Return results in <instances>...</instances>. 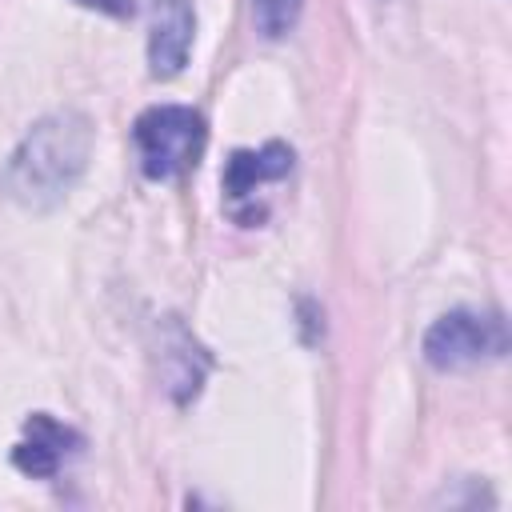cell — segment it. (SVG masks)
<instances>
[{
	"mask_svg": "<svg viewBox=\"0 0 512 512\" xmlns=\"http://www.w3.org/2000/svg\"><path fill=\"white\" fill-rule=\"evenodd\" d=\"M288 172H292V148L288 144H276L272 140L264 148H240V152H232V160L224 168V200H228V212L240 224H260L264 212H260L256 196L268 184H280Z\"/></svg>",
	"mask_w": 512,
	"mask_h": 512,
	"instance_id": "cell-4",
	"label": "cell"
},
{
	"mask_svg": "<svg viewBox=\"0 0 512 512\" xmlns=\"http://www.w3.org/2000/svg\"><path fill=\"white\" fill-rule=\"evenodd\" d=\"M80 444H84V440H80L76 428L60 424V420L48 416V412H32V416L24 420V436H20L16 448H12V464H16L20 472L44 480V476H56V472L64 468V460L80 452Z\"/></svg>",
	"mask_w": 512,
	"mask_h": 512,
	"instance_id": "cell-6",
	"label": "cell"
},
{
	"mask_svg": "<svg viewBox=\"0 0 512 512\" xmlns=\"http://www.w3.org/2000/svg\"><path fill=\"white\" fill-rule=\"evenodd\" d=\"M504 352H508V328L500 312L456 308V312H444L424 332V360L440 372L472 368L480 360H500Z\"/></svg>",
	"mask_w": 512,
	"mask_h": 512,
	"instance_id": "cell-3",
	"label": "cell"
},
{
	"mask_svg": "<svg viewBox=\"0 0 512 512\" xmlns=\"http://www.w3.org/2000/svg\"><path fill=\"white\" fill-rule=\"evenodd\" d=\"M92 140V120L76 108L40 116L0 168V196L28 212L56 208L88 172Z\"/></svg>",
	"mask_w": 512,
	"mask_h": 512,
	"instance_id": "cell-1",
	"label": "cell"
},
{
	"mask_svg": "<svg viewBox=\"0 0 512 512\" xmlns=\"http://www.w3.org/2000/svg\"><path fill=\"white\" fill-rule=\"evenodd\" d=\"M76 4L96 8V12H104V16H132V12H136V0H76Z\"/></svg>",
	"mask_w": 512,
	"mask_h": 512,
	"instance_id": "cell-9",
	"label": "cell"
},
{
	"mask_svg": "<svg viewBox=\"0 0 512 512\" xmlns=\"http://www.w3.org/2000/svg\"><path fill=\"white\" fill-rule=\"evenodd\" d=\"M196 40V12L192 0H152L148 24V68L156 80H172L192 52Z\"/></svg>",
	"mask_w": 512,
	"mask_h": 512,
	"instance_id": "cell-5",
	"label": "cell"
},
{
	"mask_svg": "<svg viewBox=\"0 0 512 512\" xmlns=\"http://www.w3.org/2000/svg\"><path fill=\"white\" fill-rule=\"evenodd\" d=\"M160 372L176 404H188L208 376V352L192 340V332L176 316H168L164 336H160Z\"/></svg>",
	"mask_w": 512,
	"mask_h": 512,
	"instance_id": "cell-7",
	"label": "cell"
},
{
	"mask_svg": "<svg viewBox=\"0 0 512 512\" xmlns=\"http://www.w3.org/2000/svg\"><path fill=\"white\" fill-rule=\"evenodd\" d=\"M304 0H252V20L268 40H280L296 28Z\"/></svg>",
	"mask_w": 512,
	"mask_h": 512,
	"instance_id": "cell-8",
	"label": "cell"
},
{
	"mask_svg": "<svg viewBox=\"0 0 512 512\" xmlns=\"http://www.w3.org/2000/svg\"><path fill=\"white\" fill-rule=\"evenodd\" d=\"M132 136H136L140 172L148 180H176L188 168H196L208 128L204 116L188 104H156L136 116Z\"/></svg>",
	"mask_w": 512,
	"mask_h": 512,
	"instance_id": "cell-2",
	"label": "cell"
}]
</instances>
